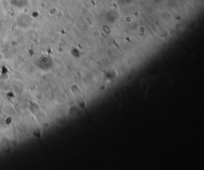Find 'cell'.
I'll return each mask as SVG.
<instances>
[{
	"instance_id": "7",
	"label": "cell",
	"mask_w": 204,
	"mask_h": 170,
	"mask_svg": "<svg viewBox=\"0 0 204 170\" xmlns=\"http://www.w3.org/2000/svg\"><path fill=\"white\" fill-rule=\"evenodd\" d=\"M115 95L116 98H117V99H118V98H120L121 96V94L120 93V92H116L115 95Z\"/></svg>"
},
{
	"instance_id": "1",
	"label": "cell",
	"mask_w": 204,
	"mask_h": 170,
	"mask_svg": "<svg viewBox=\"0 0 204 170\" xmlns=\"http://www.w3.org/2000/svg\"><path fill=\"white\" fill-rule=\"evenodd\" d=\"M168 5L170 6V7H172V8H174V7H176L177 6V3H176V0H168Z\"/></svg>"
},
{
	"instance_id": "4",
	"label": "cell",
	"mask_w": 204,
	"mask_h": 170,
	"mask_svg": "<svg viewBox=\"0 0 204 170\" xmlns=\"http://www.w3.org/2000/svg\"><path fill=\"white\" fill-rule=\"evenodd\" d=\"M133 77L134 76L131 75V74H128V75L125 77V80L128 81V82H129V81H132L133 80Z\"/></svg>"
},
{
	"instance_id": "6",
	"label": "cell",
	"mask_w": 204,
	"mask_h": 170,
	"mask_svg": "<svg viewBox=\"0 0 204 170\" xmlns=\"http://www.w3.org/2000/svg\"><path fill=\"white\" fill-rule=\"evenodd\" d=\"M89 26H88V25H83V27H82V30L83 31H85V32H86V31H88L89 30Z\"/></svg>"
},
{
	"instance_id": "5",
	"label": "cell",
	"mask_w": 204,
	"mask_h": 170,
	"mask_svg": "<svg viewBox=\"0 0 204 170\" xmlns=\"http://www.w3.org/2000/svg\"><path fill=\"white\" fill-rule=\"evenodd\" d=\"M124 21L127 23H131L132 21V18L131 16H126L125 18H124Z\"/></svg>"
},
{
	"instance_id": "2",
	"label": "cell",
	"mask_w": 204,
	"mask_h": 170,
	"mask_svg": "<svg viewBox=\"0 0 204 170\" xmlns=\"http://www.w3.org/2000/svg\"><path fill=\"white\" fill-rule=\"evenodd\" d=\"M117 59L119 61H123L124 59H125V56L123 54V53H119L117 55Z\"/></svg>"
},
{
	"instance_id": "3",
	"label": "cell",
	"mask_w": 204,
	"mask_h": 170,
	"mask_svg": "<svg viewBox=\"0 0 204 170\" xmlns=\"http://www.w3.org/2000/svg\"><path fill=\"white\" fill-rule=\"evenodd\" d=\"M138 73V69L136 68H133V69H132L131 70L129 71V74L132 76H135V74H137Z\"/></svg>"
}]
</instances>
